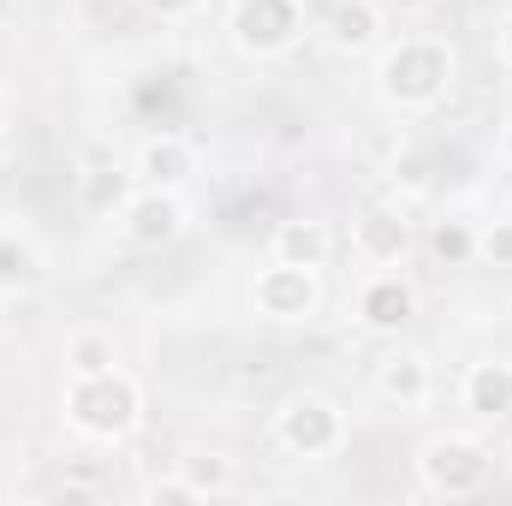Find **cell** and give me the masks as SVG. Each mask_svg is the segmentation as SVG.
<instances>
[{
    "label": "cell",
    "instance_id": "7a4b0ae2",
    "mask_svg": "<svg viewBox=\"0 0 512 506\" xmlns=\"http://www.w3.org/2000/svg\"><path fill=\"white\" fill-rule=\"evenodd\" d=\"M60 423L84 447H126L131 435L143 429V387L126 370L66 376V387H60Z\"/></svg>",
    "mask_w": 512,
    "mask_h": 506
},
{
    "label": "cell",
    "instance_id": "52a82bcc",
    "mask_svg": "<svg viewBox=\"0 0 512 506\" xmlns=\"http://www.w3.org/2000/svg\"><path fill=\"white\" fill-rule=\"evenodd\" d=\"M114 233L131 251H173L191 233V203L185 191H161V185H131V197L114 215Z\"/></svg>",
    "mask_w": 512,
    "mask_h": 506
},
{
    "label": "cell",
    "instance_id": "ba28073f",
    "mask_svg": "<svg viewBox=\"0 0 512 506\" xmlns=\"http://www.w3.org/2000/svg\"><path fill=\"white\" fill-rule=\"evenodd\" d=\"M417 316V286L405 268H370L352 292V322L376 340H399Z\"/></svg>",
    "mask_w": 512,
    "mask_h": 506
},
{
    "label": "cell",
    "instance_id": "cb8c5ba5",
    "mask_svg": "<svg viewBox=\"0 0 512 506\" xmlns=\"http://www.w3.org/2000/svg\"><path fill=\"white\" fill-rule=\"evenodd\" d=\"M495 60H501V72H512V12L495 24Z\"/></svg>",
    "mask_w": 512,
    "mask_h": 506
},
{
    "label": "cell",
    "instance_id": "6da1fadb",
    "mask_svg": "<svg viewBox=\"0 0 512 506\" xmlns=\"http://www.w3.org/2000/svg\"><path fill=\"white\" fill-rule=\"evenodd\" d=\"M376 96H382L387 114L399 120H423L435 114L453 84H459V48L435 30H411V36H393L376 48Z\"/></svg>",
    "mask_w": 512,
    "mask_h": 506
},
{
    "label": "cell",
    "instance_id": "30bf717a",
    "mask_svg": "<svg viewBox=\"0 0 512 506\" xmlns=\"http://www.w3.org/2000/svg\"><path fill=\"white\" fill-rule=\"evenodd\" d=\"M322 42L340 60H376V48L387 42V6L382 0H334L322 18Z\"/></svg>",
    "mask_w": 512,
    "mask_h": 506
},
{
    "label": "cell",
    "instance_id": "5bb4252c",
    "mask_svg": "<svg viewBox=\"0 0 512 506\" xmlns=\"http://www.w3.org/2000/svg\"><path fill=\"white\" fill-rule=\"evenodd\" d=\"M334 251H340V239H334V227H328L322 215H286V221H274V233H268V256H274V262L328 268Z\"/></svg>",
    "mask_w": 512,
    "mask_h": 506
},
{
    "label": "cell",
    "instance_id": "5b68a950",
    "mask_svg": "<svg viewBox=\"0 0 512 506\" xmlns=\"http://www.w3.org/2000/svg\"><path fill=\"white\" fill-rule=\"evenodd\" d=\"M310 36V0H233L227 6V42L239 60L274 66Z\"/></svg>",
    "mask_w": 512,
    "mask_h": 506
},
{
    "label": "cell",
    "instance_id": "ffe728a7",
    "mask_svg": "<svg viewBox=\"0 0 512 506\" xmlns=\"http://www.w3.org/2000/svg\"><path fill=\"white\" fill-rule=\"evenodd\" d=\"M477 262H483V268H501V274H512V215L477 221Z\"/></svg>",
    "mask_w": 512,
    "mask_h": 506
},
{
    "label": "cell",
    "instance_id": "4316f807",
    "mask_svg": "<svg viewBox=\"0 0 512 506\" xmlns=\"http://www.w3.org/2000/svg\"><path fill=\"white\" fill-rule=\"evenodd\" d=\"M0 143H6V96H0Z\"/></svg>",
    "mask_w": 512,
    "mask_h": 506
},
{
    "label": "cell",
    "instance_id": "4fadbf2b",
    "mask_svg": "<svg viewBox=\"0 0 512 506\" xmlns=\"http://www.w3.org/2000/svg\"><path fill=\"white\" fill-rule=\"evenodd\" d=\"M459 411L471 423H507L512 417V358H477L459 376Z\"/></svg>",
    "mask_w": 512,
    "mask_h": 506
},
{
    "label": "cell",
    "instance_id": "7402d4cb",
    "mask_svg": "<svg viewBox=\"0 0 512 506\" xmlns=\"http://www.w3.org/2000/svg\"><path fill=\"white\" fill-rule=\"evenodd\" d=\"M137 12L155 18V24H191V18L209 12V0H137Z\"/></svg>",
    "mask_w": 512,
    "mask_h": 506
},
{
    "label": "cell",
    "instance_id": "3957f363",
    "mask_svg": "<svg viewBox=\"0 0 512 506\" xmlns=\"http://www.w3.org/2000/svg\"><path fill=\"white\" fill-rule=\"evenodd\" d=\"M268 441L292 459V465H328L352 447V417L340 399L316 393V387H292L274 411H268Z\"/></svg>",
    "mask_w": 512,
    "mask_h": 506
},
{
    "label": "cell",
    "instance_id": "277c9868",
    "mask_svg": "<svg viewBox=\"0 0 512 506\" xmlns=\"http://www.w3.org/2000/svg\"><path fill=\"white\" fill-rule=\"evenodd\" d=\"M411 471H417V489L429 501H477L495 483V453L471 429H441L417 447Z\"/></svg>",
    "mask_w": 512,
    "mask_h": 506
},
{
    "label": "cell",
    "instance_id": "ac0fdd59",
    "mask_svg": "<svg viewBox=\"0 0 512 506\" xmlns=\"http://www.w3.org/2000/svg\"><path fill=\"white\" fill-rule=\"evenodd\" d=\"M429 256H435L441 268H471V262H477V221H465V215L435 221V227H429Z\"/></svg>",
    "mask_w": 512,
    "mask_h": 506
},
{
    "label": "cell",
    "instance_id": "2e32d148",
    "mask_svg": "<svg viewBox=\"0 0 512 506\" xmlns=\"http://www.w3.org/2000/svg\"><path fill=\"white\" fill-rule=\"evenodd\" d=\"M60 358H66V376H102V370H120V340L108 328H72Z\"/></svg>",
    "mask_w": 512,
    "mask_h": 506
},
{
    "label": "cell",
    "instance_id": "484cf974",
    "mask_svg": "<svg viewBox=\"0 0 512 506\" xmlns=\"http://www.w3.org/2000/svg\"><path fill=\"white\" fill-rule=\"evenodd\" d=\"M382 6H393V12H429V6H441V0H382Z\"/></svg>",
    "mask_w": 512,
    "mask_h": 506
},
{
    "label": "cell",
    "instance_id": "8992f818",
    "mask_svg": "<svg viewBox=\"0 0 512 506\" xmlns=\"http://www.w3.org/2000/svg\"><path fill=\"white\" fill-rule=\"evenodd\" d=\"M322 304H328L322 268H298V262H274V256H268V268H256L251 280L256 322H268V328H310L322 316Z\"/></svg>",
    "mask_w": 512,
    "mask_h": 506
},
{
    "label": "cell",
    "instance_id": "603a6c76",
    "mask_svg": "<svg viewBox=\"0 0 512 506\" xmlns=\"http://www.w3.org/2000/svg\"><path fill=\"white\" fill-rule=\"evenodd\" d=\"M48 501H108V489L102 483H84V477H66V483L48 489Z\"/></svg>",
    "mask_w": 512,
    "mask_h": 506
},
{
    "label": "cell",
    "instance_id": "8fae6325",
    "mask_svg": "<svg viewBox=\"0 0 512 506\" xmlns=\"http://www.w3.org/2000/svg\"><path fill=\"white\" fill-rule=\"evenodd\" d=\"M197 167H203V155H197V143L179 137V131H155V137H143V143L131 149V179H137V185L185 191V185L197 179Z\"/></svg>",
    "mask_w": 512,
    "mask_h": 506
},
{
    "label": "cell",
    "instance_id": "44dd1931",
    "mask_svg": "<svg viewBox=\"0 0 512 506\" xmlns=\"http://www.w3.org/2000/svg\"><path fill=\"white\" fill-rule=\"evenodd\" d=\"M143 506H203V495L179 471H167V477H149L143 483Z\"/></svg>",
    "mask_w": 512,
    "mask_h": 506
},
{
    "label": "cell",
    "instance_id": "9c48e42d",
    "mask_svg": "<svg viewBox=\"0 0 512 506\" xmlns=\"http://www.w3.org/2000/svg\"><path fill=\"white\" fill-rule=\"evenodd\" d=\"M417 251V227L405 215V203H364L352 221V256L364 268H405Z\"/></svg>",
    "mask_w": 512,
    "mask_h": 506
},
{
    "label": "cell",
    "instance_id": "d4e9b609",
    "mask_svg": "<svg viewBox=\"0 0 512 506\" xmlns=\"http://www.w3.org/2000/svg\"><path fill=\"white\" fill-rule=\"evenodd\" d=\"M495 155H501V167L512 173V114H507V126H501V137H495Z\"/></svg>",
    "mask_w": 512,
    "mask_h": 506
},
{
    "label": "cell",
    "instance_id": "d6986e66",
    "mask_svg": "<svg viewBox=\"0 0 512 506\" xmlns=\"http://www.w3.org/2000/svg\"><path fill=\"white\" fill-rule=\"evenodd\" d=\"M131 185H137V179L120 173V167H90V173H84V209L114 221V215H120V203L131 197Z\"/></svg>",
    "mask_w": 512,
    "mask_h": 506
},
{
    "label": "cell",
    "instance_id": "9a60e30c",
    "mask_svg": "<svg viewBox=\"0 0 512 506\" xmlns=\"http://www.w3.org/2000/svg\"><path fill=\"white\" fill-rule=\"evenodd\" d=\"M48 280V251L36 245V233L24 227H0V304L30 298Z\"/></svg>",
    "mask_w": 512,
    "mask_h": 506
},
{
    "label": "cell",
    "instance_id": "e0dca14e",
    "mask_svg": "<svg viewBox=\"0 0 512 506\" xmlns=\"http://www.w3.org/2000/svg\"><path fill=\"white\" fill-rule=\"evenodd\" d=\"M173 471H179L203 501H227V495L239 489V465H233L227 453H203V447H197V453H185Z\"/></svg>",
    "mask_w": 512,
    "mask_h": 506
},
{
    "label": "cell",
    "instance_id": "7c38bea8",
    "mask_svg": "<svg viewBox=\"0 0 512 506\" xmlns=\"http://www.w3.org/2000/svg\"><path fill=\"white\" fill-rule=\"evenodd\" d=\"M376 393L393 411H423L435 399V364L417 346H387L376 358Z\"/></svg>",
    "mask_w": 512,
    "mask_h": 506
}]
</instances>
